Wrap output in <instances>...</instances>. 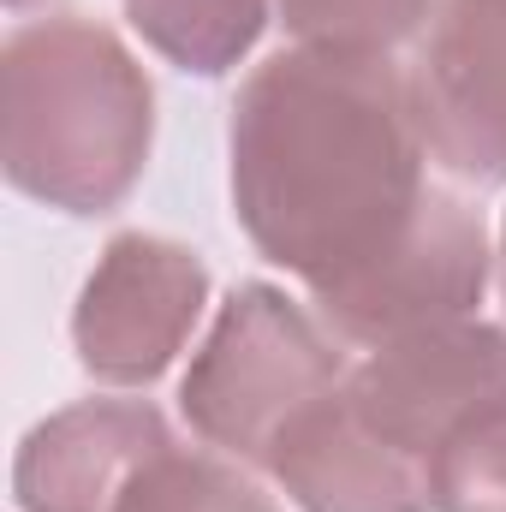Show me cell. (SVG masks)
Returning a JSON list of instances; mask_svg holds the SVG:
<instances>
[{
  "mask_svg": "<svg viewBox=\"0 0 506 512\" xmlns=\"http://www.w3.org/2000/svg\"><path fill=\"white\" fill-rule=\"evenodd\" d=\"M227 155L245 239L304 286L381 256L429 197V143L387 54H268L233 96Z\"/></svg>",
  "mask_w": 506,
  "mask_h": 512,
  "instance_id": "1",
  "label": "cell"
},
{
  "mask_svg": "<svg viewBox=\"0 0 506 512\" xmlns=\"http://www.w3.org/2000/svg\"><path fill=\"white\" fill-rule=\"evenodd\" d=\"M155 90L96 18H36L0 54V167L60 215H108L143 179Z\"/></svg>",
  "mask_w": 506,
  "mask_h": 512,
  "instance_id": "2",
  "label": "cell"
},
{
  "mask_svg": "<svg viewBox=\"0 0 506 512\" xmlns=\"http://www.w3.org/2000/svg\"><path fill=\"white\" fill-rule=\"evenodd\" d=\"M340 382L346 364L334 340L316 328V316L292 304L280 286L245 280L221 304L209 340L191 352L179 411L191 435H203L215 453L268 471V453L292 429V417Z\"/></svg>",
  "mask_w": 506,
  "mask_h": 512,
  "instance_id": "3",
  "label": "cell"
},
{
  "mask_svg": "<svg viewBox=\"0 0 506 512\" xmlns=\"http://www.w3.org/2000/svg\"><path fill=\"white\" fill-rule=\"evenodd\" d=\"M483 286H489L483 215L459 203L453 191L429 185L411 227L387 251L328 286H310V298H316V316L334 328V340L376 352L405 334L465 322L483 304Z\"/></svg>",
  "mask_w": 506,
  "mask_h": 512,
  "instance_id": "4",
  "label": "cell"
},
{
  "mask_svg": "<svg viewBox=\"0 0 506 512\" xmlns=\"http://www.w3.org/2000/svg\"><path fill=\"white\" fill-rule=\"evenodd\" d=\"M203 304L209 268L197 262V251L155 233H120L108 239L72 310L78 364L108 387L161 382L167 364L185 352Z\"/></svg>",
  "mask_w": 506,
  "mask_h": 512,
  "instance_id": "5",
  "label": "cell"
},
{
  "mask_svg": "<svg viewBox=\"0 0 506 512\" xmlns=\"http://www.w3.org/2000/svg\"><path fill=\"white\" fill-rule=\"evenodd\" d=\"M506 387V334L495 322H441L423 334H405L393 346H376L346 382L340 399L352 417L387 441L399 459L423 465L435 477L441 447L453 429Z\"/></svg>",
  "mask_w": 506,
  "mask_h": 512,
  "instance_id": "6",
  "label": "cell"
},
{
  "mask_svg": "<svg viewBox=\"0 0 506 512\" xmlns=\"http://www.w3.org/2000/svg\"><path fill=\"white\" fill-rule=\"evenodd\" d=\"M429 155L471 185H506V0H429L411 60Z\"/></svg>",
  "mask_w": 506,
  "mask_h": 512,
  "instance_id": "7",
  "label": "cell"
},
{
  "mask_svg": "<svg viewBox=\"0 0 506 512\" xmlns=\"http://www.w3.org/2000/svg\"><path fill=\"white\" fill-rule=\"evenodd\" d=\"M167 417L149 399H84L18 441V512H114L143 459L167 447Z\"/></svg>",
  "mask_w": 506,
  "mask_h": 512,
  "instance_id": "8",
  "label": "cell"
},
{
  "mask_svg": "<svg viewBox=\"0 0 506 512\" xmlns=\"http://www.w3.org/2000/svg\"><path fill=\"white\" fill-rule=\"evenodd\" d=\"M268 477L304 512H435V477L376 441L328 387L268 453Z\"/></svg>",
  "mask_w": 506,
  "mask_h": 512,
  "instance_id": "9",
  "label": "cell"
},
{
  "mask_svg": "<svg viewBox=\"0 0 506 512\" xmlns=\"http://www.w3.org/2000/svg\"><path fill=\"white\" fill-rule=\"evenodd\" d=\"M131 30L179 72L227 78L268 30V0H126Z\"/></svg>",
  "mask_w": 506,
  "mask_h": 512,
  "instance_id": "10",
  "label": "cell"
},
{
  "mask_svg": "<svg viewBox=\"0 0 506 512\" xmlns=\"http://www.w3.org/2000/svg\"><path fill=\"white\" fill-rule=\"evenodd\" d=\"M114 512H280L239 465L215 453H185L167 441L155 459L137 465Z\"/></svg>",
  "mask_w": 506,
  "mask_h": 512,
  "instance_id": "11",
  "label": "cell"
},
{
  "mask_svg": "<svg viewBox=\"0 0 506 512\" xmlns=\"http://www.w3.org/2000/svg\"><path fill=\"white\" fill-rule=\"evenodd\" d=\"M280 24L304 48L334 54H393L423 30L429 0H274Z\"/></svg>",
  "mask_w": 506,
  "mask_h": 512,
  "instance_id": "12",
  "label": "cell"
},
{
  "mask_svg": "<svg viewBox=\"0 0 506 512\" xmlns=\"http://www.w3.org/2000/svg\"><path fill=\"white\" fill-rule=\"evenodd\" d=\"M435 512H506V387L483 399L441 447Z\"/></svg>",
  "mask_w": 506,
  "mask_h": 512,
  "instance_id": "13",
  "label": "cell"
},
{
  "mask_svg": "<svg viewBox=\"0 0 506 512\" xmlns=\"http://www.w3.org/2000/svg\"><path fill=\"white\" fill-rule=\"evenodd\" d=\"M501 286H506V221H501Z\"/></svg>",
  "mask_w": 506,
  "mask_h": 512,
  "instance_id": "14",
  "label": "cell"
}]
</instances>
